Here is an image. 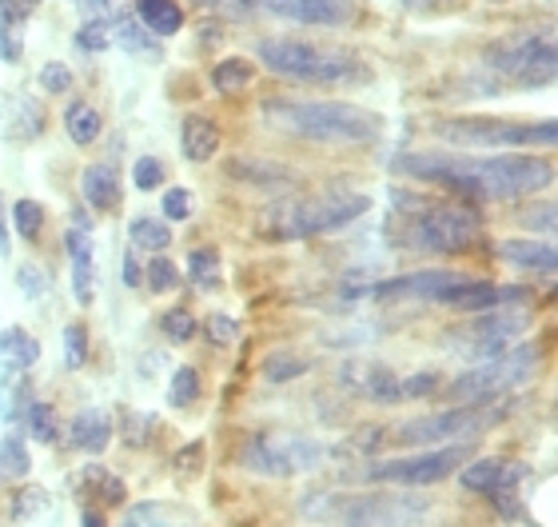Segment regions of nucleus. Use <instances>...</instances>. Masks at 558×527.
<instances>
[{
  "instance_id": "1",
  "label": "nucleus",
  "mask_w": 558,
  "mask_h": 527,
  "mask_svg": "<svg viewBox=\"0 0 558 527\" xmlns=\"http://www.w3.org/2000/svg\"><path fill=\"white\" fill-rule=\"evenodd\" d=\"M399 168L418 180H435L442 188L466 192L478 200H519L535 196L555 180V160L547 156H399Z\"/></svg>"
},
{
  "instance_id": "2",
  "label": "nucleus",
  "mask_w": 558,
  "mask_h": 527,
  "mask_svg": "<svg viewBox=\"0 0 558 527\" xmlns=\"http://www.w3.org/2000/svg\"><path fill=\"white\" fill-rule=\"evenodd\" d=\"M259 117L271 132L312 144H372L384 132V120L348 100H279L268 96Z\"/></svg>"
},
{
  "instance_id": "3",
  "label": "nucleus",
  "mask_w": 558,
  "mask_h": 527,
  "mask_svg": "<svg viewBox=\"0 0 558 527\" xmlns=\"http://www.w3.org/2000/svg\"><path fill=\"white\" fill-rule=\"evenodd\" d=\"M256 57L268 72L303 84H360L372 76L360 52L312 45V40H291V36H264Z\"/></svg>"
},
{
  "instance_id": "4",
  "label": "nucleus",
  "mask_w": 558,
  "mask_h": 527,
  "mask_svg": "<svg viewBox=\"0 0 558 527\" xmlns=\"http://www.w3.org/2000/svg\"><path fill=\"white\" fill-rule=\"evenodd\" d=\"M367 208H372V196H363V192H319V196L271 204L264 212L259 228H264V236H279V240H303V236H324L336 232V228H348Z\"/></svg>"
},
{
  "instance_id": "5",
  "label": "nucleus",
  "mask_w": 558,
  "mask_h": 527,
  "mask_svg": "<svg viewBox=\"0 0 558 527\" xmlns=\"http://www.w3.org/2000/svg\"><path fill=\"white\" fill-rule=\"evenodd\" d=\"M439 141L463 144V148H555L558 124L555 120H499V117H454L439 120Z\"/></svg>"
},
{
  "instance_id": "6",
  "label": "nucleus",
  "mask_w": 558,
  "mask_h": 527,
  "mask_svg": "<svg viewBox=\"0 0 558 527\" xmlns=\"http://www.w3.org/2000/svg\"><path fill=\"white\" fill-rule=\"evenodd\" d=\"M487 69L519 88H538L555 81L558 57L550 33H514L487 48Z\"/></svg>"
},
{
  "instance_id": "7",
  "label": "nucleus",
  "mask_w": 558,
  "mask_h": 527,
  "mask_svg": "<svg viewBox=\"0 0 558 527\" xmlns=\"http://www.w3.org/2000/svg\"><path fill=\"white\" fill-rule=\"evenodd\" d=\"M430 512L427 495H415V488L399 492H363L336 500V524L339 527H415Z\"/></svg>"
},
{
  "instance_id": "8",
  "label": "nucleus",
  "mask_w": 558,
  "mask_h": 527,
  "mask_svg": "<svg viewBox=\"0 0 558 527\" xmlns=\"http://www.w3.org/2000/svg\"><path fill=\"white\" fill-rule=\"evenodd\" d=\"M535 368H538L535 348H514V351L502 348L499 356H490L483 368L459 375V380L447 387V396H451L454 404H490L495 396H502V392H511V387L523 384Z\"/></svg>"
},
{
  "instance_id": "9",
  "label": "nucleus",
  "mask_w": 558,
  "mask_h": 527,
  "mask_svg": "<svg viewBox=\"0 0 558 527\" xmlns=\"http://www.w3.org/2000/svg\"><path fill=\"white\" fill-rule=\"evenodd\" d=\"M252 471H264V476H303V471L319 468L324 459V447L307 440V435L295 432H259L244 444V456H240Z\"/></svg>"
},
{
  "instance_id": "10",
  "label": "nucleus",
  "mask_w": 558,
  "mask_h": 527,
  "mask_svg": "<svg viewBox=\"0 0 558 527\" xmlns=\"http://www.w3.org/2000/svg\"><path fill=\"white\" fill-rule=\"evenodd\" d=\"M415 240H418V248L442 252V256L466 252V248L478 240L475 212L463 208V204H435V208H427L415 220Z\"/></svg>"
},
{
  "instance_id": "11",
  "label": "nucleus",
  "mask_w": 558,
  "mask_h": 527,
  "mask_svg": "<svg viewBox=\"0 0 558 527\" xmlns=\"http://www.w3.org/2000/svg\"><path fill=\"white\" fill-rule=\"evenodd\" d=\"M466 456H471L466 447L451 444V447L423 452V456H411V459H387V464H375L372 468V480L396 483V488H430V483L447 480Z\"/></svg>"
},
{
  "instance_id": "12",
  "label": "nucleus",
  "mask_w": 558,
  "mask_h": 527,
  "mask_svg": "<svg viewBox=\"0 0 558 527\" xmlns=\"http://www.w3.org/2000/svg\"><path fill=\"white\" fill-rule=\"evenodd\" d=\"M490 416V404H459L451 411H439V416H418L396 428L399 444H447V440H463V435L478 432Z\"/></svg>"
},
{
  "instance_id": "13",
  "label": "nucleus",
  "mask_w": 558,
  "mask_h": 527,
  "mask_svg": "<svg viewBox=\"0 0 558 527\" xmlns=\"http://www.w3.org/2000/svg\"><path fill=\"white\" fill-rule=\"evenodd\" d=\"M471 276L463 272H442V268H427V272H411V276H396V280L372 284V296L379 300H396V296H415V300H451L459 288H466Z\"/></svg>"
},
{
  "instance_id": "14",
  "label": "nucleus",
  "mask_w": 558,
  "mask_h": 527,
  "mask_svg": "<svg viewBox=\"0 0 558 527\" xmlns=\"http://www.w3.org/2000/svg\"><path fill=\"white\" fill-rule=\"evenodd\" d=\"M276 16L295 24H315V28H339L355 16L351 0H264Z\"/></svg>"
},
{
  "instance_id": "15",
  "label": "nucleus",
  "mask_w": 558,
  "mask_h": 527,
  "mask_svg": "<svg viewBox=\"0 0 558 527\" xmlns=\"http://www.w3.org/2000/svg\"><path fill=\"white\" fill-rule=\"evenodd\" d=\"M223 172L232 176V180H244V184H256V188H295L300 184V172H291L288 165H279V160H252V156H232Z\"/></svg>"
},
{
  "instance_id": "16",
  "label": "nucleus",
  "mask_w": 558,
  "mask_h": 527,
  "mask_svg": "<svg viewBox=\"0 0 558 527\" xmlns=\"http://www.w3.org/2000/svg\"><path fill=\"white\" fill-rule=\"evenodd\" d=\"M180 148H184V156L192 165H208L211 156L220 153V129H216V120L199 117V112L184 117V124H180Z\"/></svg>"
},
{
  "instance_id": "17",
  "label": "nucleus",
  "mask_w": 558,
  "mask_h": 527,
  "mask_svg": "<svg viewBox=\"0 0 558 527\" xmlns=\"http://www.w3.org/2000/svg\"><path fill=\"white\" fill-rule=\"evenodd\" d=\"M499 256L514 268H526V272H555L558 268V252L550 240H502L499 244Z\"/></svg>"
},
{
  "instance_id": "18",
  "label": "nucleus",
  "mask_w": 558,
  "mask_h": 527,
  "mask_svg": "<svg viewBox=\"0 0 558 527\" xmlns=\"http://www.w3.org/2000/svg\"><path fill=\"white\" fill-rule=\"evenodd\" d=\"M69 440L76 452H88V456H100L108 444H112V420H108L105 411H81L69 428Z\"/></svg>"
},
{
  "instance_id": "19",
  "label": "nucleus",
  "mask_w": 558,
  "mask_h": 527,
  "mask_svg": "<svg viewBox=\"0 0 558 527\" xmlns=\"http://www.w3.org/2000/svg\"><path fill=\"white\" fill-rule=\"evenodd\" d=\"M69 252H72V292L76 304H93V240L84 228H69Z\"/></svg>"
},
{
  "instance_id": "20",
  "label": "nucleus",
  "mask_w": 558,
  "mask_h": 527,
  "mask_svg": "<svg viewBox=\"0 0 558 527\" xmlns=\"http://www.w3.org/2000/svg\"><path fill=\"white\" fill-rule=\"evenodd\" d=\"M81 192L88 200V208H117L120 204V176L112 165H88L81 176Z\"/></svg>"
},
{
  "instance_id": "21",
  "label": "nucleus",
  "mask_w": 558,
  "mask_h": 527,
  "mask_svg": "<svg viewBox=\"0 0 558 527\" xmlns=\"http://www.w3.org/2000/svg\"><path fill=\"white\" fill-rule=\"evenodd\" d=\"M136 16L151 36H175L184 28V9L175 0H136Z\"/></svg>"
},
{
  "instance_id": "22",
  "label": "nucleus",
  "mask_w": 558,
  "mask_h": 527,
  "mask_svg": "<svg viewBox=\"0 0 558 527\" xmlns=\"http://www.w3.org/2000/svg\"><path fill=\"white\" fill-rule=\"evenodd\" d=\"M514 292H519V288H499V284H487V280H471L466 288H459L447 304L459 308V312H487V308L507 304Z\"/></svg>"
},
{
  "instance_id": "23",
  "label": "nucleus",
  "mask_w": 558,
  "mask_h": 527,
  "mask_svg": "<svg viewBox=\"0 0 558 527\" xmlns=\"http://www.w3.org/2000/svg\"><path fill=\"white\" fill-rule=\"evenodd\" d=\"M64 132H69L72 144H81V148L96 144L100 141V132H105V117H100V108L84 105V100L69 105V112H64Z\"/></svg>"
},
{
  "instance_id": "24",
  "label": "nucleus",
  "mask_w": 558,
  "mask_h": 527,
  "mask_svg": "<svg viewBox=\"0 0 558 527\" xmlns=\"http://www.w3.org/2000/svg\"><path fill=\"white\" fill-rule=\"evenodd\" d=\"M252 81H256V64L244 57H228L211 69V84H216L220 93H240V88H247Z\"/></svg>"
},
{
  "instance_id": "25",
  "label": "nucleus",
  "mask_w": 558,
  "mask_h": 527,
  "mask_svg": "<svg viewBox=\"0 0 558 527\" xmlns=\"http://www.w3.org/2000/svg\"><path fill=\"white\" fill-rule=\"evenodd\" d=\"M132 244L144 248V252H163V248L172 244V228L168 220H151V216H136L132 220Z\"/></svg>"
},
{
  "instance_id": "26",
  "label": "nucleus",
  "mask_w": 558,
  "mask_h": 527,
  "mask_svg": "<svg viewBox=\"0 0 558 527\" xmlns=\"http://www.w3.org/2000/svg\"><path fill=\"white\" fill-rule=\"evenodd\" d=\"M502 459H475V464H466L463 471H459V483H463L466 492H483L487 495L495 483H499V476H502Z\"/></svg>"
},
{
  "instance_id": "27",
  "label": "nucleus",
  "mask_w": 558,
  "mask_h": 527,
  "mask_svg": "<svg viewBox=\"0 0 558 527\" xmlns=\"http://www.w3.org/2000/svg\"><path fill=\"white\" fill-rule=\"evenodd\" d=\"M363 396L379 399V404H396V399H403V392H399V375H391L387 368H363Z\"/></svg>"
},
{
  "instance_id": "28",
  "label": "nucleus",
  "mask_w": 558,
  "mask_h": 527,
  "mask_svg": "<svg viewBox=\"0 0 558 527\" xmlns=\"http://www.w3.org/2000/svg\"><path fill=\"white\" fill-rule=\"evenodd\" d=\"M187 276L199 284V288H216L220 284V252L216 248H196L187 256Z\"/></svg>"
},
{
  "instance_id": "29",
  "label": "nucleus",
  "mask_w": 558,
  "mask_h": 527,
  "mask_svg": "<svg viewBox=\"0 0 558 527\" xmlns=\"http://www.w3.org/2000/svg\"><path fill=\"white\" fill-rule=\"evenodd\" d=\"M12 228H16V236H24V240H36L40 228H45V208H40L36 200H16V204H12Z\"/></svg>"
},
{
  "instance_id": "30",
  "label": "nucleus",
  "mask_w": 558,
  "mask_h": 527,
  "mask_svg": "<svg viewBox=\"0 0 558 527\" xmlns=\"http://www.w3.org/2000/svg\"><path fill=\"white\" fill-rule=\"evenodd\" d=\"M199 399V372L196 368H175L172 372V387H168V404L172 408H187Z\"/></svg>"
},
{
  "instance_id": "31",
  "label": "nucleus",
  "mask_w": 558,
  "mask_h": 527,
  "mask_svg": "<svg viewBox=\"0 0 558 527\" xmlns=\"http://www.w3.org/2000/svg\"><path fill=\"white\" fill-rule=\"evenodd\" d=\"M24 423H28V435H33L36 444H57V411L48 408V404H33V408L24 411Z\"/></svg>"
},
{
  "instance_id": "32",
  "label": "nucleus",
  "mask_w": 558,
  "mask_h": 527,
  "mask_svg": "<svg viewBox=\"0 0 558 527\" xmlns=\"http://www.w3.org/2000/svg\"><path fill=\"white\" fill-rule=\"evenodd\" d=\"M144 280H148V288L156 296H160V292H172L175 284H180V268H175V264L168 256H163V252H151L148 276H144Z\"/></svg>"
},
{
  "instance_id": "33",
  "label": "nucleus",
  "mask_w": 558,
  "mask_h": 527,
  "mask_svg": "<svg viewBox=\"0 0 558 527\" xmlns=\"http://www.w3.org/2000/svg\"><path fill=\"white\" fill-rule=\"evenodd\" d=\"M160 328L172 344H187L192 336H196V320H192L187 308H172V312H163Z\"/></svg>"
},
{
  "instance_id": "34",
  "label": "nucleus",
  "mask_w": 558,
  "mask_h": 527,
  "mask_svg": "<svg viewBox=\"0 0 558 527\" xmlns=\"http://www.w3.org/2000/svg\"><path fill=\"white\" fill-rule=\"evenodd\" d=\"M48 507V495L40 492V488H33V483H24L21 492L12 495V519H33L40 516Z\"/></svg>"
},
{
  "instance_id": "35",
  "label": "nucleus",
  "mask_w": 558,
  "mask_h": 527,
  "mask_svg": "<svg viewBox=\"0 0 558 527\" xmlns=\"http://www.w3.org/2000/svg\"><path fill=\"white\" fill-rule=\"evenodd\" d=\"M307 372V360H288V351H276V356H268V363H264V375H268L271 384H283V380H295V375Z\"/></svg>"
},
{
  "instance_id": "36",
  "label": "nucleus",
  "mask_w": 558,
  "mask_h": 527,
  "mask_svg": "<svg viewBox=\"0 0 558 527\" xmlns=\"http://www.w3.org/2000/svg\"><path fill=\"white\" fill-rule=\"evenodd\" d=\"M199 468H204V444L196 440V444L180 447V456H175L172 471H175V480H196Z\"/></svg>"
},
{
  "instance_id": "37",
  "label": "nucleus",
  "mask_w": 558,
  "mask_h": 527,
  "mask_svg": "<svg viewBox=\"0 0 558 527\" xmlns=\"http://www.w3.org/2000/svg\"><path fill=\"white\" fill-rule=\"evenodd\" d=\"M192 208H196V200H192L187 188H168L163 192V220H187Z\"/></svg>"
},
{
  "instance_id": "38",
  "label": "nucleus",
  "mask_w": 558,
  "mask_h": 527,
  "mask_svg": "<svg viewBox=\"0 0 558 527\" xmlns=\"http://www.w3.org/2000/svg\"><path fill=\"white\" fill-rule=\"evenodd\" d=\"M40 88H45V93H69L72 88V69L69 64H60V60H48L45 69H40Z\"/></svg>"
},
{
  "instance_id": "39",
  "label": "nucleus",
  "mask_w": 558,
  "mask_h": 527,
  "mask_svg": "<svg viewBox=\"0 0 558 527\" xmlns=\"http://www.w3.org/2000/svg\"><path fill=\"white\" fill-rule=\"evenodd\" d=\"M108 33H112V28H108L105 21H88L81 33H76V45H81L84 52H105V48L112 45V36Z\"/></svg>"
},
{
  "instance_id": "40",
  "label": "nucleus",
  "mask_w": 558,
  "mask_h": 527,
  "mask_svg": "<svg viewBox=\"0 0 558 527\" xmlns=\"http://www.w3.org/2000/svg\"><path fill=\"white\" fill-rule=\"evenodd\" d=\"M132 180H136L140 192H151V188L163 184V165L156 156H144V160H136V168H132Z\"/></svg>"
},
{
  "instance_id": "41",
  "label": "nucleus",
  "mask_w": 558,
  "mask_h": 527,
  "mask_svg": "<svg viewBox=\"0 0 558 527\" xmlns=\"http://www.w3.org/2000/svg\"><path fill=\"white\" fill-rule=\"evenodd\" d=\"M64 351H69V368H81L88 360V332L81 324H69L64 328Z\"/></svg>"
},
{
  "instance_id": "42",
  "label": "nucleus",
  "mask_w": 558,
  "mask_h": 527,
  "mask_svg": "<svg viewBox=\"0 0 558 527\" xmlns=\"http://www.w3.org/2000/svg\"><path fill=\"white\" fill-rule=\"evenodd\" d=\"M9 356L16 368H28V363H36V356H40V344L33 340V336H24V332H12L9 336Z\"/></svg>"
},
{
  "instance_id": "43",
  "label": "nucleus",
  "mask_w": 558,
  "mask_h": 527,
  "mask_svg": "<svg viewBox=\"0 0 558 527\" xmlns=\"http://www.w3.org/2000/svg\"><path fill=\"white\" fill-rule=\"evenodd\" d=\"M0 468L12 471V476H24V471H28V456L21 452V440H16V435H9V440L0 444Z\"/></svg>"
},
{
  "instance_id": "44",
  "label": "nucleus",
  "mask_w": 558,
  "mask_h": 527,
  "mask_svg": "<svg viewBox=\"0 0 558 527\" xmlns=\"http://www.w3.org/2000/svg\"><path fill=\"white\" fill-rule=\"evenodd\" d=\"M435 387H439V375H435V372H418V375H408V380H399V392H403V399L430 396Z\"/></svg>"
},
{
  "instance_id": "45",
  "label": "nucleus",
  "mask_w": 558,
  "mask_h": 527,
  "mask_svg": "<svg viewBox=\"0 0 558 527\" xmlns=\"http://www.w3.org/2000/svg\"><path fill=\"white\" fill-rule=\"evenodd\" d=\"M523 224H538V232H555V204L543 200V204H526Z\"/></svg>"
},
{
  "instance_id": "46",
  "label": "nucleus",
  "mask_w": 558,
  "mask_h": 527,
  "mask_svg": "<svg viewBox=\"0 0 558 527\" xmlns=\"http://www.w3.org/2000/svg\"><path fill=\"white\" fill-rule=\"evenodd\" d=\"M208 336H211V344H232L235 336H240V328H235L232 316H211L208 320Z\"/></svg>"
},
{
  "instance_id": "47",
  "label": "nucleus",
  "mask_w": 558,
  "mask_h": 527,
  "mask_svg": "<svg viewBox=\"0 0 558 527\" xmlns=\"http://www.w3.org/2000/svg\"><path fill=\"white\" fill-rule=\"evenodd\" d=\"M403 9H415V12H459V9H463V0H403Z\"/></svg>"
},
{
  "instance_id": "48",
  "label": "nucleus",
  "mask_w": 558,
  "mask_h": 527,
  "mask_svg": "<svg viewBox=\"0 0 558 527\" xmlns=\"http://www.w3.org/2000/svg\"><path fill=\"white\" fill-rule=\"evenodd\" d=\"M100 483H105V488H100V492H105V504H124V480H117V476H105V471H100Z\"/></svg>"
},
{
  "instance_id": "49",
  "label": "nucleus",
  "mask_w": 558,
  "mask_h": 527,
  "mask_svg": "<svg viewBox=\"0 0 558 527\" xmlns=\"http://www.w3.org/2000/svg\"><path fill=\"white\" fill-rule=\"evenodd\" d=\"M192 4H204V9H240V12H252L256 4H264V0H192Z\"/></svg>"
},
{
  "instance_id": "50",
  "label": "nucleus",
  "mask_w": 558,
  "mask_h": 527,
  "mask_svg": "<svg viewBox=\"0 0 558 527\" xmlns=\"http://www.w3.org/2000/svg\"><path fill=\"white\" fill-rule=\"evenodd\" d=\"M16 280L28 284V288H33V292H28V296H40V288H45V284H40V276H36L33 268H21V276H16Z\"/></svg>"
},
{
  "instance_id": "51",
  "label": "nucleus",
  "mask_w": 558,
  "mask_h": 527,
  "mask_svg": "<svg viewBox=\"0 0 558 527\" xmlns=\"http://www.w3.org/2000/svg\"><path fill=\"white\" fill-rule=\"evenodd\" d=\"M81 527H105V516H100L96 507H88V512L81 516Z\"/></svg>"
},
{
  "instance_id": "52",
  "label": "nucleus",
  "mask_w": 558,
  "mask_h": 527,
  "mask_svg": "<svg viewBox=\"0 0 558 527\" xmlns=\"http://www.w3.org/2000/svg\"><path fill=\"white\" fill-rule=\"evenodd\" d=\"M124 280H129V288H140V268L132 264V260L124 264Z\"/></svg>"
},
{
  "instance_id": "53",
  "label": "nucleus",
  "mask_w": 558,
  "mask_h": 527,
  "mask_svg": "<svg viewBox=\"0 0 558 527\" xmlns=\"http://www.w3.org/2000/svg\"><path fill=\"white\" fill-rule=\"evenodd\" d=\"M9 252V236H4V220H0V256Z\"/></svg>"
}]
</instances>
